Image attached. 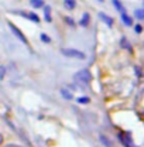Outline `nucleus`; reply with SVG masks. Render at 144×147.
Returning a JSON list of instances; mask_svg holds the SVG:
<instances>
[{
	"label": "nucleus",
	"mask_w": 144,
	"mask_h": 147,
	"mask_svg": "<svg viewBox=\"0 0 144 147\" xmlns=\"http://www.w3.org/2000/svg\"><path fill=\"white\" fill-rule=\"evenodd\" d=\"M61 54L67 58H72V59H85L86 58V54L83 51L76 50V48H62Z\"/></svg>",
	"instance_id": "1"
},
{
	"label": "nucleus",
	"mask_w": 144,
	"mask_h": 147,
	"mask_svg": "<svg viewBox=\"0 0 144 147\" xmlns=\"http://www.w3.org/2000/svg\"><path fill=\"white\" fill-rule=\"evenodd\" d=\"M73 79L78 81V82H81V84H83V85H88V84H90V81H92V72H90L88 68L79 69L78 72L73 75Z\"/></svg>",
	"instance_id": "2"
},
{
	"label": "nucleus",
	"mask_w": 144,
	"mask_h": 147,
	"mask_svg": "<svg viewBox=\"0 0 144 147\" xmlns=\"http://www.w3.org/2000/svg\"><path fill=\"white\" fill-rule=\"evenodd\" d=\"M9 27H10V30H11V33H13L14 36L17 37V38H18V40H20V41H21V42H23V44H26V45H28V40L26 38V36H24V33H23V31H21V30H20L18 27H16V26H14L13 23H10V21H9Z\"/></svg>",
	"instance_id": "3"
},
{
	"label": "nucleus",
	"mask_w": 144,
	"mask_h": 147,
	"mask_svg": "<svg viewBox=\"0 0 144 147\" xmlns=\"http://www.w3.org/2000/svg\"><path fill=\"white\" fill-rule=\"evenodd\" d=\"M18 14H21L23 17L28 18L30 21H33V23H36V24H38L41 20H40V17H38V14H36V13H33V11H18Z\"/></svg>",
	"instance_id": "4"
},
{
	"label": "nucleus",
	"mask_w": 144,
	"mask_h": 147,
	"mask_svg": "<svg viewBox=\"0 0 144 147\" xmlns=\"http://www.w3.org/2000/svg\"><path fill=\"white\" fill-rule=\"evenodd\" d=\"M120 18H122V21H123V24H124L126 27H133V26H134L133 17H131V16H129V14H127V11L120 13Z\"/></svg>",
	"instance_id": "5"
},
{
	"label": "nucleus",
	"mask_w": 144,
	"mask_h": 147,
	"mask_svg": "<svg viewBox=\"0 0 144 147\" xmlns=\"http://www.w3.org/2000/svg\"><path fill=\"white\" fill-rule=\"evenodd\" d=\"M99 18L108 26V27H113V24H114V20H113V17H110V16H108L106 13H103V11H100L99 13Z\"/></svg>",
	"instance_id": "6"
},
{
	"label": "nucleus",
	"mask_w": 144,
	"mask_h": 147,
	"mask_svg": "<svg viewBox=\"0 0 144 147\" xmlns=\"http://www.w3.org/2000/svg\"><path fill=\"white\" fill-rule=\"evenodd\" d=\"M99 140H100V143H102V144H103L105 147H113L112 140L109 139L106 134H103V133H100V134H99Z\"/></svg>",
	"instance_id": "7"
},
{
	"label": "nucleus",
	"mask_w": 144,
	"mask_h": 147,
	"mask_svg": "<svg viewBox=\"0 0 144 147\" xmlns=\"http://www.w3.org/2000/svg\"><path fill=\"white\" fill-rule=\"evenodd\" d=\"M89 23H90V14L89 13H83V16L82 18L79 20V26H82V27H89Z\"/></svg>",
	"instance_id": "8"
},
{
	"label": "nucleus",
	"mask_w": 144,
	"mask_h": 147,
	"mask_svg": "<svg viewBox=\"0 0 144 147\" xmlns=\"http://www.w3.org/2000/svg\"><path fill=\"white\" fill-rule=\"evenodd\" d=\"M42 10H44V18H45V21L51 23V21H52V17H51V7H50V6H44Z\"/></svg>",
	"instance_id": "9"
},
{
	"label": "nucleus",
	"mask_w": 144,
	"mask_h": 147,
	"mask_svg": "<svg viewBox=\"0 0 144 147\" xmlns=\"http://www.w3.org/2000/svg\"><path fill=\"white\" fill-rule=\"evenodd\" d=\"M112 3H113L114 9H116L119 13H124V11H126V9H124V6L122 4V1H120V0H112Z\"/></svg>",
	"instance_id": "10"
},
{
	"label": "nucleus",
	"mask_w": 144,
	"mask_h": 147,
	"mask_svg": "<svg viewBox=\"0 0 144 147\" xmlns=\"http://www.w3.org/2000/svg\"><path fill=\"white\" fill-rule=\"evenodd\" d=\"M120 45H122L123 48H126L127 51H130V53L133 51V47H131V44L127 41L126 37H122V40H120Z\"/></svg>",
	"instance_id": "11"
},
{
	"label": "nucleus",
	"mask_w": 144,
	"mask_h": 147,
	"mask_svg": "<svg viewBox=\"0 0 144 147\" xmlns=\"http://www.w3.org/2000/svg\"><path fill=\"white\" fill-rule=\"evenodd\" d=\"M59 93H61V95H62V98H64V99H67V100L73 99V95L71 93V91H68V89H65V88H62V89L59 91Z\"/></svg>",
	"instance_id": "12"
},
{
	"label": "nucleus",
	"mask_w": 144,
	"mask_h": 147,
	"mask_svg": "<svg viewBox=\"0 0 144 147\" xmlns=\"http://www.w3.org/2000/svg\"><path fill=\"white\" fill-rule=\"evenodd\" d=\"M30 3H31V6H33L34 9H42V7L45 6L44 0H30Z\"/></svg>",
	"instance_id": "13"
},
{
	"label": "nucleus",
	"mask_w": 144,
	"mask_h": 147,
	"mask_svg": "<svg viewBox=\"0 0 144 147\" xmlns=\"http://www.w3.org/2000/svg\"><path fill=\"white\" fill-rule=\"evenodd\" d=\"M64 4L68 10H73L76 7V0H64Z\"/></svg>",
	"instance_id": "14"
},
{
	"label": "nucleus",
	"mask_w": 144,
	"mask_h": 147,
	"mask_svg": "<svg viewBox=\"0 0 144 147\" xmlns=\"http://www.w3.org/2000/svg\"><path fill=\"white\" fill-rule=\"evenodd\" d=\"M76 102L81 103V105H89L90 98L89 96H79V98H76Z\"/></svg>",
	"instance_id": "15"
},
{
	"label": "nucleus",
	"mask_w": 144,
	"mask_h": 147,
	"mask_svg": "<svg viewBox=\"0 0 144 147\" xmlns=\"http://www.w3.org/2000/svg\"><path fill=\"white\" fill-rule=\"evenodd\" d=\"M134 17L137 20H144V9H137L134 11Z\"/></svg>",
	"instance_id": "16"
},
{
	"label": "nucleus",
	"mask_w": 144,
	"mask_h": 147,
	"mask_svg": "<svg viewBox=\"0 0 144 147\" xmlns=\"http://www.w3.org/2000/svg\"><path fill=\"white\" fill-rule=\"evenodd\" d=\"M40 38H41V41H42V42H45V44H50V42H51V38H50V36H47L45 33H41Z\"/></svg>",
	"instance_id": "17"
},
{
	"label": "nucleus",
	"mask_w": 144,
	"mask_h": 147,
	"mask_svg": "<svg viewBox=\"0 0 144 147\" xmlns=\"http://www.w3.org/2000/svg\"><path fill=\"white\" fill-rule=\"evenodd\" d=\"M6 74H7V68L4 65H0V79H4Z\"/></svg>",
	"instance_id": "18"
},
{
	"label": "nucleus",
	"mask_w": 144,
	"mask_h": 147,
	"mask_svg": "<svg viewBox=\"0 0 144 147\" xmlns=\"http://www.w3.org/2000/svg\"><path fill=\"white\" fill-rule=\"evenodd\" d=\"M134 31H136L137 34H141V33H143V26H141V24H136V26H134Z\"/></svg>",
	"instance_id": "19"
},
{
	"label": "nucleus",
	"mask_w": 144,
	"mask_h": 147,
	"mask_svg": "<svg viewBox=\"0 0 144 147\" xmlns=\"http://www.w3.org/2000/svg\"><path fill=\"white\" fill-rule=\"evenodd\" d=\"M65 21H67V23H68L71 27H73V26H75V23H73V20H72L71 17H67V18H65Z\"/></svg>",
	"instance_id": "20"
},
{
	"label": "nucleus",
	"mask_w": 144,
	"mask_h": 147,
	"mask_svg": "<svg viewBox=\"0 0 144 147\" xmlns=\"http://www.w3.org/2000/svg\"><path fill=\"white\" fill-rule=\"evenodd\" d=\"M3 143H4V136H3V134L0 133V146H1Z\"/></svg>",
	"instance_id": "21"
},
{
	"label": "nucleus",
	"mask_w": 144,
	"mask_h": 147,
	"mask_svg": "<svg viewBox=\"0 0 144 147\" xmlns=\"http://www.w3.org/2000/svg\"><path fill=\"white\" fill-rule=\"evenodd\" d=\"M99 1H103V0H99Z\"/></svg>",
	"instance_id": "22"
}]
</instances>
